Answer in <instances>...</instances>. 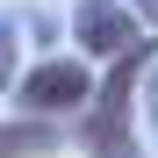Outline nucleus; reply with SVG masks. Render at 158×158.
I'll return each instance as SVG.
<instances>
[{
    "instance_id": "obj_1",
    "label": "nucleus",
    "mask_w": 158,
    "mask_h": 158,
    "mask_svg": "<svg viewBox=\"0 0 158 158\" xmlns=\"http://www.w3.org/2000/svg\"><path fill=\"white\" fill-rule=\"evenodd\" d=\"M151 36L144 43H129L115 72L94 86V108H86V129H79V144H86V158H137V129H129V101H137L144 86V72H151Z\"/></svg>"
},
{
    "instance_id": "obj_2",
    "label": "nucleus",
    "mask_w": 158,
    "mask_h": 158,
    "mask_svg": "<svg viewBox=\"0 0 158 158\" xmlns=\"http://www.w3.org/2000/svg\"><path fill=\"white\" fill-rule=\"evenodd\" d=\"M15 94H22V108L29 115H65V108H86L94 101V65H79V58H43L15 79Z\"/></svg>"
},
{
    "instance_id": "obj_3",
    "label": "nucleus",
    "mask_w": 158,
    "mask_h": 158,
    "mask_svg": "<svg viewBox=\"0 0 158 158\" xmlns=\"http://www.w3.org/2000/svg\"><path fill=\"white\" fill-rule=\"evenodd\" d=\"M72 36H79L86 58H122L129 43H144L137 15H129L122 0H79V7H72Z\"/></svg>"
},
{
    "instance_id": "obj_4",
    "label": "nucleus",
    "mask_w": 158,
    "mask_h": 158,
    "mask_svg": "<svg viewBox=\"0 0 158 158\" xmlns=\"http://www.w3.org/2000/svg\"><path fill=\"white\" fill-rule=\"evenodd\" d=\"M43 151H58L50 122H7L0 129V158H43Z\"/></svg>"
},
{
    "instance_id": "obj_5",
    "label": "nucleus",
    "mask_w": 158,
    "mask_h": 158,
    "mask_svg": "<svg viewBox=\"0 0 158 158\" xmlns=\"http://www.w3.org/2000/svg\"><path fill=\"white\" fill-rule=\"evenodd\" d=\"M7 86H15V29L0 22V94H7Z\"/></svg>"
},
{
    "instance_id": "obj_6",
    "label": "nucleus",
    "mask_w": 158,
    "mask_h": 158,
    "mask_svg": "<svg viewBox=\"0 0 158 158\" xmlns=\"http://www.w3.org/2000/svg\"><path fill=\"white\" fill-rule=\"evenodd\" d=\"M129 15H144L151 29H158V0H129Z\"/></svg>"
},
{
    "instance_id": "obj_7",
    "label": "nucleus",
    "mask_w": 158,
    "mask_h": 158,
    "mask_svg": "<svg viewBox=\"0 0 158 158\" xmlns=\"http://www.w3.org/2000/svg\"><path fill=\"white\" fill-rule=\"evenodd\" d=\"M151 129H158V58H151Z\"/></svg>"
}]
</instances>
